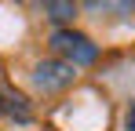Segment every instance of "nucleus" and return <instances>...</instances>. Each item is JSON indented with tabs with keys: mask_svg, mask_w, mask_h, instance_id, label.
Returning <instances> with one entry per match:
<instances>
[{
	"mask_svg": "<svg viewBox=\"0 0 135 131\" xmlns=\"http://www.w3.org/2000/svg\"><path fill=\"white\" fill-rule=\"evenodd\" d=\"M51 47L62 55V62H69L73 69H80V66H91L99 58V47L84 37V33H77V29H55L51 33Z\"/></svg>",
	"mask_w": 135,
	"mask_h": 131,
	"instance_id": "1",
	"label": "nucleus"
},
{
	"mask_svg": "<svg viewBox=\"0 0 135 131\" xmlns=\"http://www.w3.org/2000/svg\"><path fill=\"white\" fill-rule=\"evenodd\" d=\"M73 77H77V69L69 62H62V58H44L33 69V84L40 91H62V87L73 84Z\"/></svg>",
	"mask_w": 135,
	"mask_h": 131,
	"instance_id": "2",
	"label": "nucleus"
},
{
	"mask_svg": "<svg viewBox=\"0 0 135 131\" xmlns=\"http://www.w3.org/2000/svg\"><path fill=\"white\" fill-rule=\"evenodd\" d=\"M0 113H4L7 120H18V124H29V120H33V109H29V102H26V95L15 91L11 84L0 87Z\"/></svg>",
	"mask_w": 135,
	"mask_h": 131,
	"instance_id": "3",
	"label": "nucleus"
},
{
	"mask_svg": "<svg viewBox=\"0 0 135 131\" xmlns=\"http://www.w3.org/2000/svg\"><path fill=\"white\" fill-rule=\"evenodd\" d=\"M44 11L51 15L55 22H69L73 15H77V4H62V0H47L44 4Z\"/></svg>",
	"mask_w": 135,
	"mask_h": 131,
	"instance_id": "4",
	"label": "nucleus"
},
{
	"mask_svg": "<svg viewBox=\"0 0 135 131\" xmlns=\"http://www.w3.org/2000/svg\"><path fill=\"white\" fill-rule=\"evenodd\" d=\"M124 128H128V131H135V106L124 113Z\"/></svg>",
	"mask_w": 135,
	"mask_h": 131,
	"instance_id": "5",
	"label": "nucleus"
}]
</instances>
